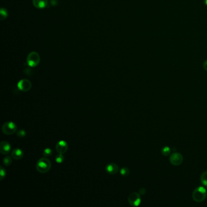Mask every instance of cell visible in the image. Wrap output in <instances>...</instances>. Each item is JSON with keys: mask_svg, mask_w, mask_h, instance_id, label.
Masks as SVG:
<instances>
[{"mask_svg": "<svg viewBox=\"0 0 207 207\" xmlns=\"http://www.w3.org/2000/svg\"><path fill=\"white\" fill-rule=\"evenodd\" d=\"M206 188L204 187H199L196 188L192 194L193 199L198 203L204 201L207 197Z\"/></svg>", "mask_w": 207, "mask_h": 207, "instance_id": "1", "label": "cell"}, {"mask_svg": "<svg viewBox=\"0 0 207 207\" xmlns=\"http://www.w3.org/2000/svg\"><path fill=\"white\" fill-rule=\"evenodd\" d=\"M36 168L38 172L41 173H46L51 168V161L47 158H41L38 161Z\"/></svg>", "mask_w": 207, "mask_h": 207, "instance_id": "2", "label": "cell"}, {"mask_svg": "<svg viewBox=\"0 0 207 207\" xmlns=\"http://www.w3.org/2000/svg\"><path fill=\"white\" fill-rule=\"evenodd\" d=\"M17 130V125L12 122H6L2 126V131L6 135H12L16 132Z\"/></svg>", "mask_w": 207, "mask_h": 207, "instance_id": "3", "label": "cell"}, {"mask_svg": "<svg viewBox=\"0 0 207 207\" xmlns=\"http://www.w3.org/2000/svg\"><path fill=\"white\" fill-rule=\"evenodd\" d=\"M40 56L36 52H31L27 57V63L31 67H35L39 64Z\"/></svg>", "mask_w": 207, "mask_h": 207, "instance_id": "4", "label": "cell"}, {"mask_svg": "<svg viewBox=\"0 0 207 207\" xmlns=\"http://www.w3.org/2000/svg\"><path fill=\"white\" fill-rule=\"evenodd\" d=\"M184 157L179 152L172 153L169 157L170 163L174 166H179L183 162Z\"/></svg>", "mask_w": 207, "mask_h": 207, "instance_id": "5", "label": "cell"}, {"mask_svg": "<svg viewBox=\"0 0 207 207\" xmlns=\"http://www.w3.org/2000/svg\"><path fill=\"white\" fill-rule=\"evenodd\" d=\"M128 202L132 207H137L141 203L140 194L138 193H132L128 197Z\"/></svg>", "mask_w": 207, "mask_h": 207, "instance_id": "6", "label": "cell"}, {"mask_svg": "<svg viewBox=\"0 0 207 207\" xmlns=\"http://www.w3.org/2000/svg\"><path fill=\"white\" fill-rule=\"evenodd\" d=\"M18 88L23 92H27L31 89L32 83L29 80L23 79L18 83Z\"/></svg>", "mask_w": 207, "mask_h": 207, "instance_id": "7", "label": "cell"}, {"mask_svg": "<svg viewBox=\"0 0 207 207\" xmlns=\"http://www.w3.org/2000/svg\"><path fill=\"white\" fill-rule=\"evenodd\" d=\"M68 149V145L65 141L61 140L57 143L56 150L58 153L64 154Z\"/></svg>", "mask_w": 207, "mask_h": 207, "instance_id": "8", "label": "cell"}, {"mask_svg": "<svg viewBox=\"0 0 207 207\" xmlns=\"http://www.w3.org/2000/svg\"><path fill=\"white\" fill-rule=\"evenodd\" d=\"M11 149L10 145L6 141H2L0 143V152L2 154H8Z\"/></svg>", "mask_w": 207, "mask_h": 207, "instance_id": "9", "label": "cell"}, {"mask_svg": "<svg viewBox=\"0 0 207 207\" xmlns=\"http://www.w3.org/2000/svg\"><path fill=\"white\" fill-rule=\"evenodd\" d=\"M33 5L37 9L45 8L48 4V0H32Z\"/></svg>", "mask_w": 207, "mask_h": 207, "instance_id": "10", "label": "cell"}, {"mask_svg": "<svg viewBox=\"0 0 207 207\" xmlns=\"http://www.w3.org/2000/svg\"><path fill=\"white\" fill-rule=\"evenodd\" d=\"M106 171L110 174H115L118 172L119 168L117 165L115 164H109L106 167Z\"/></svg>", "mask_w": 207, "mask_h": 207, "instance_id": "11", "label": "cell"}, {"mask_svg": "<svg viewBox=\"0 0 207 207\" xmlns=\"http://www.w3.org/2000/svg\"><path fill=\"white\" fill-rule=\"evenodd\" d=\"M11 156L13 159L15 160L21 159L23 156V152L21 149L16 148L12 151Z\"/></svg>", "mask_w": 207, "mask_h": 207, "instance_id": "12", "label": "cell"}, {"mask_svg": "<svg viewBox=\"0 0 207 207\" xmlns=\"http://www.w3.org/2000/svg\"><path fill=\"white\" fill-rule=\"evenodd\" d=\"M201 182L204 187L207 188V171L204 172L201 176Z\"/></svg>", "mask_w": 207, "mask_h": 207, "instance_id": "13", "label": "cell"}, {"mask_svg": "<svg viewBox=\"0 0 207 207\" xmlns=\"http://www.w3.org/2000/svg\"><path fill=\"white\" fill-rule=\"evenodd\" d=\"M171 149L169 147H164L162 150H161V153L164 156H168L169 154H171Z\"/></svg>", "mask_w": 207, "mask_h": 207, "instance_id": "14", "label": "cell"}, {"mask_svg": "<svg viewBox=\"0 0 207 207\" xmlns=\"http://www.w3.org/2000/svg\"><path fill=\"white\" fill-rule=\"evenodd\" d=\"M8 15V12L7 11V10L4 8H1V19L3 20L4 19H6V17Z\"/></svg>", "mask_w": 207, "mask_h": 207, "instance_id": "15", "label": "cell"}, {"mask_svg": "<svg viewBox=\"0 0 207 207\" xmlns=\"http://www.w3.org/2000/svg\"><path fill=\"white\" fill-rule=\"evenodd\" d=\"M3 164H4V165L5 166H7V167L10 165L11 164H12V159H11V157H9V156L6 157L4 159V160H3Z\"/></svg>", "mask_w": 207, "mask_h": 207, "instance_id": "16", "label": "cell"}, {"mask_svg": "<svg viewBox=\"0 0 207 207\" xmlns=\"http://www.w3.org/2000/svg\"><path fill=\"white\" fill-rule=\"evenodd\" d=\"M56 160L57 163L61 164L64 161V156L63 155V154H58L56 157Z\"/></svg>", "mask_w": 207, "mask_h": 207, "instance_id": "17", "label": "cell"}, {"mask_svg": "<svg viewBox=\"0 0 207 207\" xmlns=\"http://www.w3.org/2000/svg\"><path fill=\"white\" fill-rule=\"evenodd\" d=\"M120 174L123 176H128L130 174V170L128 168L123 167L120 169Z\"/></svg>", "mask_w": 207, "mask_h": 207, "instance_id": "18", "label": "cell"}, {"mask_svg": "<svg viewBox=\"0 0 207 207\" xmlns=\"http://www.w3.org/2000/svg\"><path fill=\"white\" fill-rule=\"evenodd\" d=\"M52 154V151L51 148H46L43 151V155L46 157H48L51 155Z\"/></svg>", "mask_w": 207, "mask_h": 207, "instance_id": "19", "label": "cell"}, {"mask_svg": "<svg viewBox=\"0 0 207 207\" xmlns=\"http://www.w3.org/2000/svg\"><path fill=\"white\" fill-rule=\"evenodd\" d=\"M6 170L4 169L2 167H1V171H0V176H1V178H0V180H2L4 179V177H6Z\"/></svg>", "mask_w": 207, "mask_h": 207, "instance_id": "20", "label": "cell"}, {"mask_svg": "<svg viewBox=\"0 0 207 207\" xmlns=\"http://www.w3.org/2000/svg\"><path fill=\"white\" fill-rule=\"evenodd\" d=\"M26 133L24 130H21L17 132V135L19 137H23L26 135Z\"/></svg>", "mask_w": 207, "mask_h": 207, "instance_id": "21", "label": "cell"}, {"mask_svg": "<svg viewBox=\"0 0 207 207\" xmlns=\"http://www.w3.org/2000/svg\"><path fill=\"white\" fill-rule=\"evenodd\" d=\"M147 193V191H146V189L145 188H140L139 189V193L140 194V195H145Z\"/></svg>", "mask_w": 207, "mask_h": 207, "instance_id": "22", "label": "cell"}, {"mask_svg": "<svg viewBox=\"0 0 207 207\" xmlns=\"http://www.w3.org/2000/svg\"><path fill=\"white\" fill-rule=\"evenodd\" d=\"M203 67L204 68V69L207 71V60H205L204 63H203Z\"/></svg>", "mask_w": 207, "mask_h": 207, "instance_id": "23", "label": "cell"}, {"mask_svg": "<svg viewBox=\"0 0 207 207\" xmlns=\"http://www.w3.org/2000/svg\"><path fill=\"white\" fill-rule=\"evenodd\" d=\"M204 3H205V4L207 6V0H204Z\"/></svg>", "mask_w": 207, "mask_h": 207, "instance_id": "24", "label": "cell"}]
</instances>
